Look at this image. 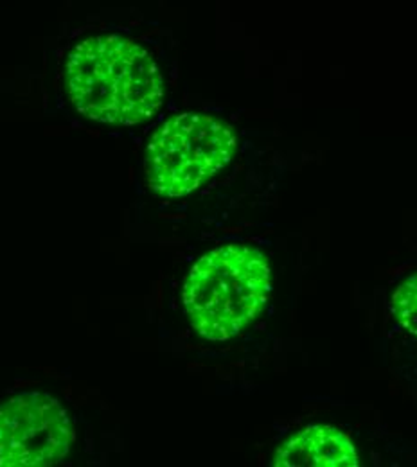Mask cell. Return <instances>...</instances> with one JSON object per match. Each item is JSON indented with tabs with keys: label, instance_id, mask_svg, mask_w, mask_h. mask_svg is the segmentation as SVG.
Masks as SVG:
<instances>
[{
	"label": "cell",
	"instance_id": "cell-1",
	"mask_svg": "<svg viewBox=\"0 0 417 467\" xmlns=\"http://www.w3.org/2000/svg\"><path fill=\"white\" fill-rule=\"evenodd\" d=\"M65 85L76 110L109 124H139L155 116L164 99L157 61L139 42L96 35L72 47Z\"/></svg>",
	"mask_w": 417,
	"mask_h": 467
},
{
	"label": "cell",
	"instance_id": "cell-2",
	"mask_svg": "<svg viewBox=\"0 0 417 467\" xmlns=\"http://www.w3.org/2000/svg\"><path fill=\"white\" fill-rule=\"evenodd\" d=\"M272 286L266 255L246 244H225L205 254L183 285V307L207 340L239 335L265 307Z\"/></svg>",
	"mask_w": 417,
	"mask_h": 467
},
{
	"label": "cell",
	"instance_id": "cell-3",
	"mask_svg": "<svg viewBox=\"0 0 417 467\" xmlns=\"http://www.w3.org/2000/svg\"><path fill=\"white\" fill-rule=\"evenodd\" d=\"M236 151L233 130L205 114H180L166 120L146 150V180L164 198L196 191L222 171Z\"/></svg>",
	"mask_w": 417,
	"mask_h": 467
},
{
	"label": "cell",
	"instance_id": "cell-4",
	"mask_svg": "<svg viewBox=\"0 0 417 467\" xmlns=\"http://www.w3.org/2000/svg\"><path fill=\"white\" fill-rule=\"evenodd\" d=\"M72 441L68 411L49 394L26 392L0 405V467L55 466Z\"/></svg>",
	"mask_w": 417,
	"mask_h": 467
},
{
	"label": "cell",
	"instance_id": "cell-5",
	"mask_svg": "<svg viewBox=\"0 0 417 467\" xmlns=\"http://www.w3.org/2000/svg\"><path fill=\"white\" fill-rule=\"evenodd\" d=\"M353 442L331 426H308L285 442L272 466L277 467H357Z\"/></svg>",
	"mask_w": 417,
	"mask_h": 467
},
{
	"label": "cell",
	"instance_id": "cell-6",
	"mask_svg": "<svg viewBox=\"0 0 417 467\" xmlns=\"http://www.w3.org/2000/svg\"><path fill=\"white\" fill-rule=\"evenodd\" d=\"M392 313L407 331L417 337V275L400 285L392 295Z\"/></svg>",
	"mask_w": 417,
	"mask_h": 467
}]
</instances>
